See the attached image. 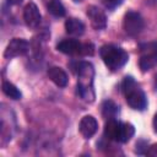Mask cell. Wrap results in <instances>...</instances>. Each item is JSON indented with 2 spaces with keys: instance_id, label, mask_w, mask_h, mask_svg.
<instances>
[{
  "instance_id": "obj_1",
  "label": "cell",
  "mask_w": 157,
  "mask_h": 157,
  "mask_svg": "<svg viewBox=\"0 0 157 157\" xmlns=\"http://www.w3.org/2000/svg\"><path fill=\"white\" fill-rule=\"evenodd\" d=\"M77 92L78 94L88 102H92L94 98L93 92V66L90 63L81 61L77 63Z\"/></svg>"
},
{
  "instance_id": "obj_2",
  "label": "cell",
  "mask_w": 157,
  "mask_h": 157,
  "mask_svg": "<svg viewBox=\"0 0 157 157\" xmlns=\"http://www.w3.org/2000/svg\"><path fill=\"white\" fill-rule=\"evenodd\" d=\"M123 92L125 94L126 103L135 110H144L147 107V99L144 91L137 86L136 81L131 76H126L123 82Z\"/></svg>"
},
{
  "instance_id": "obj_3",
  "label": "cell",
  "mask_w": 157,
  "mask_h": 157,
  "mask_svg": "<svg viewBox=\"0 0 157 157\" xmlns=\"http://www.w3.org/2000/svg\"><path fill=\"white\" fill-rule=\"evenodd\" d=\"M99 54H101L105 66L112 71L119 70L121 66H124L126 64V61L129 59V55L124 49L115 47L113 44L103 45L99 50Z\"/></svg>"
},
{
  "instance_id": "obj_4",
  "label": "cell",
  "mask_w": 157,
  "mask_h": 157,
  "mask_svg": "<svg viewBox=\"0 0 157 157\" xmlns=\"http://www.w3.org/2000/svg\"><path fill=\"white\" fill-rule=\"evenodd\" d=\"M123 28H124V31H125L126 34H129V36H136L144 28V20H142V17L137 12L129 11L124 16Z\"/></svg>"
},
{
  "instance_id": "obj_5",
  "label": "cell",
  "mask_w": 157,
  "mask_h": 157,
  "mask_svg": "<svg viewBox=\"0 0 157 157\" xmlns=\"http://www.w3.org/2000/svg\"><path fill=\"white\" fill-rule=\"evenodd\" d=\"M27 52H28V42L22 38H13L7 44V47L4 52V58L12 59L15 56L23 55Z\"/></svg>"
},
{
  "instance_id": "obj_6",
  "label": "cell",
  "mask_w": 157,
  "mask_h": 157,
  "mask_svg": "<svg viewBox=\"0 0 157 157\" xmlns=\"http://www.w3.org/2000/svg\"><path fill=\"white\" fill-rule=\"evenodd\" d=\"M87 16L91 21V25L94 29H103L107 26V16L105 13L97 6L91 5L87 7Z\"/></svg>"
},
{
  "instance_id": "obj_7",
  "label": "cell",
  "mask_w": 157,
  "mask_h": 157,
  "mask_svg": "<svg viewBox=\"0 0 157 157\" xmlns=\"http://www.w3.org/2000/svg\"><path fill=\"white\" fill-rule=\"evenodd\" d=\"M23 20H25L26 25L31 28H36L40 23V13H39V10L34 2L31 1L25 6Z\"/></svg>"
},
{
  "instance_id": "obj_8",
  "label": "cell",
  "mask_w": 157,
  "mask_h": 157,
  "mask_svg": "<svg viewBox=\"0 0 157 157\" xmlns=\"http://www.w3.org/2000/svg\"><path fill=\"white\" fill-rule=\"evenodd\" d=\"M98 129V123L97 120L92 117V115H85L81 120H80V125H78V130L81 132V135L85 139H90L92 137Z\"/></svg>"
},
{
  "instance_id": "obj_9",
  "label": "cell",
  "mask_w": 157,
  "mask_h": 157,
  "mask_svg": "<svg viewBox=\"0 0 157 157\" xmlns=\"http://www.w3.org/2000/svg\"><path fill=\"white\" fill-rule=\"evenodd\" d=\"M56 49L64 54L74 55V54H81L82 44L76 39H64L58 43Z\"/></svg>"
},
{
  "instance_id": "obj_10",
  "label": "cell",
  "mask_w": 157,
  "mask_h": 157,
  "mask_svg": "<svg viewBox=\"0 0 157 157\" xmlns=\"http://www.w3.org/2000/svg\"><path fill=\"white\" fill-rule=\"evenodd\" d=\"M48 76H49V78L56 85V86H59V87H65L66 85H67V75H66V72L63 70V69H60V67H58V66H52V67H49V70H48Z\"/></svg>"
},
{
  "instance_id": "obj_11",
  "label": "cell",
  "mask_w": 157,
  "mask_h": 157,
  "mask_svg": "<svg viewBox=\"0 0 157 157\" xmlns=\"http://www.w3.org/2000/svg\"><path fill=\"white\" fill-rule=\"evenodd\" d=\"M65 29H66V33L71 36H81L85 31V25L80 20L75 17H70L65 21Z\"/></svg>"
},
{
  "instance_id": "obj_12",
  "label": "cell",
  "mask_w": 157,
  "mask_h": 157,
  "mask_svg": "<svg viewBox=\"0 0 157 157\" xmlns=\"http://www.w3.org/2000/svg\"><path fill=\"white\" fill-rule=\"evenodd\" d=\"M156 65H157V52L147 53L140 58L139 66H140L142 72H146V71L153 69Z\"/></svg>"
},
{
  "instance_id": "obj_13",
  "label": "cell",
  "mask_w": 157,
  "mask_h": 157,
  "mask_svg": "<svg viewBox=\"0 0 157 157\" xmlns=\"http://www.w3.org/2000/svg\"><path fill=\"white\" fill-rule=\"evenodd\" d=\"M119 125H120V123H118L114 118L108 119V121L105 123V126H104V136L108 140H115V141H118Z\"/></svg>"
},
{
  "instance_id": "obj_14",
  "label": "cell",
  "mask_w": 157,
  "mask_h": 157,
  "mask_svg": "<svg viewBox=\"0 0 157 157\" xmlns=\"http://www.w3.org/2000/svg\"><path fill=\"white\" fill-rule=\"evenodd\" d=\"M135 134V128L130 123H120L119 132H118V141L119 142H128Z\"/></svg>"
},
{
  "instance_id": "obj_15",
  "label": "cell",
  "mask_w": 157,
  "mask_h": 157,
  "mask_svg": "<svg viewBox=\"0 0 157 157\" xmlns=\"http://www.w3.org/2000/svg\"><path fill=\"white\" fill-rule=\"evenodd\" d=\"M48 10L55 17H63L65 15V7L60 0H50L48 2Z\"/></svg>"
},
{
  "instance_id": "obj_16",
  "label": "cell",
  "mask_w": 157,
  "mask_h": 157,
  "mask_svg": "<svg viewBox=\"0 0 157 157\" xmlns=\"http://www.w3.org/2000/svg\"><path fill=\"white\" fill-rule=\"evenodd\" d=\"M2 92H4L7 97H10V98H12V99H20V98L22 97L20 90H18L15 85H12L11 82H9V81L2 82Z\"/></svg>"
},
{
  "instance_id": "obj_17",
  "label": "cell",
  "mask_w": 157,
  "mask_h": 157,
  "mask_svg": "<svg viewBox=\"0 0 157 157\" xmlns=\"http://www.w3.org/2000/svg\"><path fill=\"white\" fill-rule=\"evenodd\" d=\"M102 113H103V117L107 118V119H112L117 115L118 113V107L115 105V103L113 101H105L103 103V107H102Z\"/></svg>"
},
{
  "instance_id": "obj_18",
  "label": "cell",
  "mask_w": 157,
  "mask_h": 157,
  "mask_svg": "<svg viewBox=\"0 0 157 157\" xmlns=\"http://www.w3.org/2000/svg\"><path fill=\"white\" fill-rule=\"evenodd\" d=\"M121 1L123 0H102V2L104 4V6L108 7V9H115L118 5L121 4Z\"/></svg>"
},
{
  "instance_id": "obj_19",
  "label": "cell",
  "mask_w": 157,
  "mask_h": 157,
  "mask_svg": "<svg viewBox=\"0 0 157 157\" xmlns=\"http://www.w3.org/2000/svg\"><path fill=\"white\" fill-rule=\"evenodd\" d=\"M81 54L83 55H92L93 54V45L92 44H82V49H81Z\"/></svg>"
},
{
  "instance_id": "obj_20",
  "label": "cell",
  "mask_w": 157,
  "mask_h": 157,
  "mask_svg": "<svg viewBox=\"0 0 157 157\" xmlns=\"http://www.w3.org/2000/svg\"><path fill=\"white\" fill-rule=\"evenodd\" d=\"M146 155L147 156H151V157H157V144L150 146L146 151Z\"/></svg>"
},
{
  "instance_id": "obj_21",
  "label": "cell",
  "mask_w": 157,
  "mask_h": 157,
  "mask_svg": "<svg viewBox=\"0 0 157 157\" xmlns=\"http://www.w3.org/2000/svg\"><path fill=\"white\" fill-rule=\"evenodd\" d=\"M23 0H7V2L10 4V5H18V4H21Z\"/></svg>"
},
{
  "instance_id": "obj_22",
  "label": "cell",
  "mask_w": 157,
  "mask_h": 157,
  "mask_svg": "<svg viewBox=\"0 0 157 157\" xmlns=\"http://www.w3.org/2000/svg\"><path fill=\"white\" fill-rule=\"evenodd\" d=\"M153 130L157 132V113H156V115L153 118Z\"/></svg>"
},
{
  "instance_id": "obj_23",
  "label": "cell",
  "mask_w": 157,
  "mask_h": 157,
  "mask_svg": "<svg viewBox=\"0 0 157 157\" xmlns=\"http://www.w3.org/2000/svg\"><path fill=\"white\" fill-rule=\"evenodd\" d=\"M155 87H156V90H157V76H156V80H155Z\"/></svg>"
}]
</instances>
